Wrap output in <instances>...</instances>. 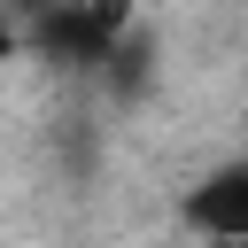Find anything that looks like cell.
<instances>
[{
  "instance_id": "1",
  "label": "cell",
  "mask_w": 248,
  "mask_h": 248,
  "mask_svg": "<svg viewBox=\"0 0 248 248\" xmlns=\"http://www.w3.org/2000/svg\"><path fill=\"white\" fill-rule=\"evenodd\" d=\"M124 31H132V0H54L23 31V46H39L62 70H93V62H108L124 46Z\"/></svg>"
},
{
  "instance_id": "2",
  "label": "cell",
  "mask_w": 248,
  "mask_h": 248,
  "mask_svg": "<svg viewBox=\"0 0 248 248\" xmlns=\"http://www.w3.org/2000/svg\"><path fill=\"white\" fill-rule=\"evenodd\" d=\"M186 225H194L202 240H248V163L209 170V178L186 194Z\"/></svg>"
},
{
  "instance_id": "3",
  "label": "cell",
  "mask_w": 248,
  "mask_h": 248,
  "mask_svg": "<svg viewBox=\"0 0 248 248\" xmlns=\"http://www.w3.org/2000/svg\"><path fill=\"white\" fill-rule=\"evenodd\" d=\"M16 54H23V23H16V16L0 8V78L16 70Z\"/></svg>"
},
{
  "instance_id": "4",
  "label": "cell",
  "mask_w": 248,
  "mask_h": 248,
  "mask_svg": "<svg viewBox=\"0 0 248 248\" xmlns=\"http://www.w3.org/2000/svg\"><path fill=\"white\" fill-rule=\"evenodd\" d=\"M217 248H248V240H217Z\"/></svg>"
}]
</instances>
